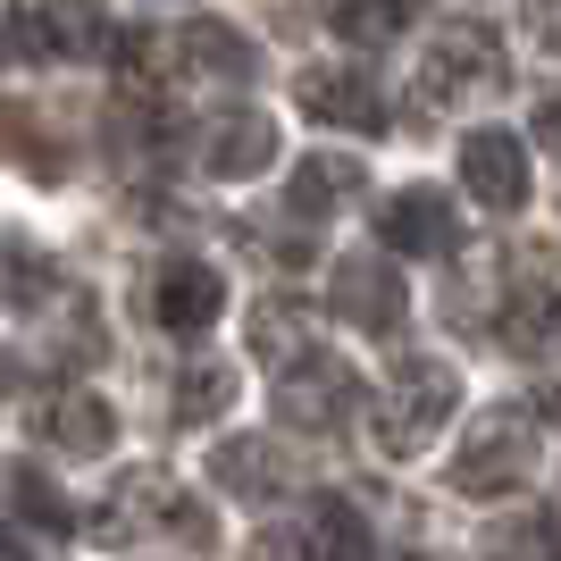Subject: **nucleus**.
I'll list each match as a JSON object with an SVG mask.
<instances>
[{"instance_id":"nucleus-1","label":"nucleus","mask_w":561,"mask_h":561,"mask_svg":"<svg viewBox=\"0 0 561 561\" xmlns=\"http://www.w3.org/2000/svg\"><path fill=\"white\" fill-rule=\"evenodd\" d=\"M453 411H461V369L427 352V360H402L394 386L377 394L369 436H377V453H386V461H420V453L453 427Z\"/></svg>"},{"instance_id":"nucleus-2","label":"nucleus","mask_w":561,"mask_h":561,"mask_svg":"<svg viewBox=\"0 0 561 561\" xmlns=\"http://www.w3.org/2000/svg\"><path fill=\"white\" fill-rule=\"evenodd\" d=\"M494 84H503V43H494L478 18H453V25L427 34L411 101H420V117H445V110H461V101H486Z\"/></svg>"},{"instance_id":"nucleus-3","label":"nucleus","mask_w":561,"mask_h":561,"mask_svg":"<svg viewBox=\"0 0 561 561\" xmlns=\"http://www.w3.org/2000/svg\"><path fill=\"white\" fill-rule=\"evenodd\" d=\"M537 453H545V420L537 402H494L486 420H478V436H469L461 453H453V486L461 494H512L537 478Z\"/></svg>"},{"instance_id":"nucleus-4","label":"nucleus","mask_w":561,"mask_h":561,"mask_svg":"<svg viewBox=\"0 0 561 561\" xmlns=\"http://www.w3.org/2000/svg\"><path fill=\"white\" fill-rule=\"evenodd\" d=\"M360 402H369V386H360V377H352V360H335V352H310V360L277 369V411H285L294 427H310V436L344 427Z\"/></svg>"},{"instance_id":"nucleus-5","label":"nucleus","mask_w":561,"mask_h":561,"mask_svg":"<svg viewBox=\"0 0 561 561\" xmlns=\"http://www.w3.org/2000/svg\"><path fill=\"white\" fill-rule=\"evenodd\" d=\"M328 310L360 335H394L402 319H411V285H402L386 260H344L328 277Z\"/></svg>"},{"instance_id":"nucleus-6","label":"nucleus","mask_w":561,"mask_h":561,"mask_svg":"<svg viewBox=\"0 0 561 561\" xmlns=\"http://www.w3.org/2000/svg\"><path fill=\"white\" fill-rule=\"evenodd\" d=\"M461 185L486 202V210H528V142L503 135V126H478L461 142Z\"/></svg>"},{"instance_id":"nucleus-7","label":"nucleus","mask_w":561,"mask_h":561,"mask_svg":"<svg viewBox=\"0 0 561 561\" xmlns=\"http://www.w3.org/2000/svg\"><path fill=\"white\" fill-rule=\"evenodd\" d=\"M218 310H227V277H218L210 260H168L160 277H151V319H160L168 335L218 328Z\"/></svg>"},{"instance_id":"nucleus-8","label":"nucleus","mask_w":561,"mask_h":561,"mask_svg":"<svg viewBox=\"0 0 561 561\" xmlns=\"http://www.w3.org/2000/svg\"><path fill=\"white\" fill-rule=\"evenodd\" d=\"M377 234H386V252L420 260V252H453L461 243V218H453V193L436 185H402L386 210H377Z\"/></svg>"},{"instance_id":"nucleus-9","label":"nucleus","mask_w":561,"mask_h":561,"mask_svg":"<svg viewBox=\"0 0 561 561\" xmlns=\"http://www.w3.org/2000/svg\"><path fill=\"white\" fill-rule=\"evenodd\" d=\"M494 335L519 360H561V285L553 277H512V302L494 310Z\"/></svg>"},{"instance_id":"nucleus-10","label":"nucleus","mask_w":561,"mask_h":561,"mask_svg":"<svg viewBox=\"0 0 561 561\" xmlns=\"http://www.w3.org/2000/svg\"><path fill=\"white\" fill-rule=\"evenodd\" d=\"M294 101H302V117H319V126H344V135H377V126H386V101H377V84H369V76H352V68H302Z\"/></svg>"},{"instance_id":"nucleus-11","label":"nucleus","mask_w":561,"mask_h":561,"mask_svg":"<svg viewBox=\"0 0 561 561\" xmlns=\"http://www.w3.org/2000/svg\"><path fill=\"white\" fill-rule=\"evenodd\" d=\"M277 160V117H260V110H218L210 117V135H202V168L210 176H260V168Z\"/></svg>"},{"instance_id":"nucleus-12","label":"nucleus","mask_w":561,"mask_h":561,"mask_svg":"<svg viewBox=\"0 0 561 561\" xmlns=\"http://www.w3.org/2000/svg\"><path fill=\"white\" fill-rule=\"evenodd\" d=\"M360 185H369V176H360V160H352V151H310V160L285 176V210H294V218L352 210V202H360Z\"/></svg>"},{"instance_id":"nucleus-13","label":"nucleus","mask_w":561,"mask_h":561,"mask_svg":"<svg viewBox=\"0 0 561 561\" xmlns=\"http://www.w3.org/2000/svg\"><path fill=\"white\" fill-rule=\"evenodd\" d=\"M210 478H218V494H234V503H268V494L294 486V469H285V453L268 445V436H234V445H218Z\"/></svg>"},{"instance_id":"nucleus-14","label":"nucleus","mask_w":561,"mask_h":561,"mask_svg":"<svg viewBox=\"0 0 561 561\" xmlns=\"http://www.w3.org/2000/svg\"><path fill=\"white\" fill-rule=\"evenodd\" d=\"M43 427H50V445L59 453H76V461H101V453L117 445V411L101 394H50V411H43Z\"/></svg>"},{"instance_id":"nucleus-15","label":"nucleus","mask_w":561,"mask_h":561,"mask_svg":"<svg viewBox=\"0 0 561 561\" xmlns=\"http://www.w3.org/2000/svg\"><path fill=\"white\" fill-rule=\"evenodd\" d=\"M185 68L193 76H218V84H243V76L260 68V50L243 43V34H234V25H218V18H202V25H185Z\"/></svg>"},{"instance_id":"nucleus-16","label":"nucleus","mask_w":561,"mask_h":561,"mask_svg":"<svg viewBox=\"0 0 561 561\" xmlns=\"http://www.w3.org/2000/svg\"><path fill=\"white\" fill-rule=\"evenodd\" d=\"M0 151H9L34 185H59V176H68V151L50 142V126L34 110H9V101H0Z\"/></svg>"},{"instance_id":"nucleus-17","label":"nucleus","mask_w":561,"mask_h":561,"mask_svg":"<svg viewBox=\"0 0 561 561\" xmlns=\"http://www.w3.org/2000/svg\"><path fill=\"white\" fill-rule=\"evenodd\" d=\"M59 285H50V260L34 252V243H18V234H0V302L9 310H43Z\"/></svg>"},{"instance_id":"nucleus-18","label":"nucleus","mask_w":561,"mask_h":561,"mask_svg":"<svg viewBox=\"0 0 561 561\" xmlns=\"http://www.w3.org/2000/svg\"><path fill=\"white\" fill-rule=\"evenodd\" d=\"M310 553H319V561H369V519L352 512L344 494H319V519H310Z\"/></svg>"},{"instance_id":"nucleus-19","label":"nucleus","mask_w":561,"mask_h":561,"mask_svg":"<svg viewBox=\"0 0 561 561\" xmlns=\"http://www.w3.org/2000/svg\"><path fill=\"white\" fill-rule=\"evenodd\" d=\"M252 344H260V360H277V369H294V360H310V319L302 310H285V302H260L252 310Z\"/></svg>"},{"instance_id":"nucleus-20","label":"nucleus","mask_w":561,"mask_h":561,"mask_svg":"<svg viewBox=\"0 0 561 561\" xmlns=\"http://www.w3.org/2000/svg\"><path fill=\"white\" fill-rule=\"evenodd\" d=\"M494 561H561V503H545V512L512 519V528L494 537Z\"/></svg>"},{"instance_id":"nucleus-21","label":"nucleus","mask_w":561,"mask_h":561,"mask_svg":"<svg viewBox=\"0 0 561 561\" xmlns=\"http://www.w3.org/2000/svg\"><path fill=\"white\" fill-rule=\"evenodd\" d=\"M227 394H234V369H210V360H202V369L185 377V386H176V420H218V411H227Z\"/></svg>"},{"instance_id":"nucleus-22","label":"nucleus","mask_w":561,"mask_h":561,"mask_svg":"<svg viewBox=\"0 0 561 561\" xmlns=\"http://www.w3.org/2000/svg\"><path fill=\"white\" fill-rule=\"evenodd\" d=\"M9 503H18L25 519H43V528H76L68 494L50 486V478H34V469H18V478H9Z\"/></svg>"},{"instance_id":"nucleus-23","label":"nucleus","mask_w":561,"mask_h":561,"mask_svg":"<svg viewBox=\"0 0 561 561\" xmlns=\"http://www.w3.org/2000/svg\"><path fill=\"white\" fill-rule=\"evenodd\" d=\"M394 25H402V0H344V9H335V34H344V43H386Z\"/></svg>"},{"instance_id":"nucleus-24","label":"nucleus","mask_w":561,"mask_h":561,"mask_svg":"<svg viewBox=\"0 0 561 561\" xmlns=\"http://www.w3.org/2000/svg\"><path fill=\"white\" fill-rule=\"evenodd\" d=\"M252 561H319V553H310V537H277V528H268V537L252 545Z\"/></svg>"},{"instance_id":"nucleus-25","label":"nucleus","mask_w":561,"mask_h":561,"mask_svg":"<svg viewBox=\"0 0 561 561\" xmlns=\"http://www.w3.org/2000/svg\"><path fill=\"white\" fill-rule=\"evenodd\" d=\"M528 25H537L545 50H561V0H528Z\"/></svg>"},{"instance_id":"nucleus-26","label":"nucleus","mask_w":561,"mask_h":561,"mask_svg":"<svg viewBox=\"0 0 561 561\" xmlns=\"http://www.w3.org/2000/svg\"><path fill=\"white\" fill-rule=\"evenodd\" d=\"M537 135H545V142H553V151H561V93H553V101H545V110H537Z\"/></svg>"},{"instance_id":"nucleus-27","label":"nucleus","mask_w":561,"mask_h":561,"mask_svg":"<svg viewBox=\"0 0 561 561\" xmlns=\"http://www.w3.org/2000/svg\"><path fill=\"white\" fill-rule=\"evenodd\" d=\"M0 561H25V553H18V545H9V528H0Z\"/></svg>"}]
</instances>
